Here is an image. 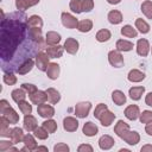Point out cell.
<instances>
[{
  "instance_id": "obj_1",
  "label": "cell",
  "mask_w": 152,
  "mask_h": 152,
  "mask_svg": "<svg viewBox=\"0 0 152 152\" xmlns=\"http://www.w3.org/2000/svg\"><path fill=\"white\" fill-rule=\"evenodd\" d=\"M0 28V61L4 72L18 71V68L28 58L37 55L44 44L31 38L27 15L18 11L5 15L1 11Z\"/></svg>"
},
{
  "instance_id": "obj_2",
  "label": "cell",
  "mask_w": 152,
  "mask_h": 152,
  "mask_svg": "<svg viewBox=\"0 0 152 152\" xmlns=\"http://www.w3.org/2000/svg\"><path fill=\"white\" fill-rule=\"evenodd\" d=\"M108 62L114 68H121V66H124V63H125L122 55L118 50L109 51V53H108Z\"/></svg>"
},
{
  "instance_id": "obj_3",
  "label": "cell",
  "mask_w": 152,
  "mask_h": 152,
  "mask_svg": "<svg viewBox=\"0 0 152 152\" xmlns=\"http://www.w3.org/2000/svg\"><path fill=\"white\" fill-rule=\"evenodd\" d=\"M49 56L46 52H43V51H39L36 57H34V62H36V65L37 68L40 70V71H46L50 62H49Z\"/></svg>"
},
{
  "instance_id": "obj_4",
  "label": "cell",
  "mask_w": 152,
  "mask_h": 152,
  "mask_svg": "<svg viewBox=\"0 0 152 152\" xmlns=\"http://www.w3.org/2000/svg\"><path fill=\"white\" fill-rule=\"evenodd\" d=\"M61 19H62L63 26H65L66 28H77L78 20L72 14H70L68 12H63L61 15Z\"/></svg>"
},
{
  "instance_id": "obj_5",
  "label": "cell",
  "mask_w": 152,
  "mask_h": 152,
  "mask_svg": "<svg viewBox=\"0 0 152 152\" xmlns=\"http://www.w3.org/2000/svg\"><path fill=\"white\" fill-rule=\"evenodd\" d=\"M90 108H91L90 102H78L75 106V114L77 118H86L88 116Z\"/></svg>"
},
{
  "instance_id": "obj_6",
  "label": "cell",
  "mask_w": 152,
  "mask_h": 152,
  "mask_svg": "<svg viewBox=\"0 0 152 152\" xmlns=\"http://www.w3.org/2000/svg\"><path fill=\"white\" fill-rule=\"evenodd\" d=\"M37 112L42 118H45V119H50V118H52L55 115V108L52 106H50V104H46L45 102L38 104Z\"/></svg>"
},
{
  "instance_id": "obj_7",
  "label": "cell",
  "mask_w": 152,
  "mask_h": 152,
  "mask_svg": "<svg viewBox=\"0 0 152 152\" xmlns=\"http://www.w3.org/2000/svg\"><path fill=\"white\" fill-rule=\"evenodd\" d=\"M63 51H64V46L57 44V45H49L45 50V52L48 53V56L50 58H59L62 57L63 55Z\"/></svg>"
},
{
  "instance_id": "obj_8",
  "label": "cell",
  "mask_w": 152,
  "mask_h": 152,
  "mask_svg": "<svg viewBox=\"0 0 152 152\" xmlns=\"http://www.w3.org/2000/svg\"><path fill=\"white\" fill-rule=\"evenodd\" d=\"M150 51V43L147 39H139L137 42V53L141 57H146Z\"/></svg>"
},
{
  "instance_id": "obj_9",
  "label": "cell",
  "mask_w": 152,
  "mask_h": 152,
  "mask_svg": "<svg viewBox=\"0 0 152 152\" xmlns=\"http://www.w3.org/2000/svg\"><path fill=\"white\" fill-rule=\"evenodd\" d=\"M28 97H30V100H31V102L33 103V104H40V103H44L46 100H48V94H46V91H43V90H37V91H34L33 94H31V95H28Z\"/></svg>"
},
{
  "instance_id": "obj_10",
  "label": "cell",
  "mask_w": 152,
  "mask_h": 152,
  "mask_svg": "<svg viewBox=\"0 0 152 152\" xmlns=\"http://www.w3.org/2000/svg\"><path fill=\"white\" fill-rule=\"evenodd\" d=\"M64 50L70 53V55H75L77 51H78V48H80V44L75 39V38H66L65 43H64Z\"/></svg>"
},
{
  "instance_id": "obj_11",
  "label": "cell",
  "mask_w": 152,
  "mask_h": 152,
  "mask_svg": "<svg viewBox=\"0 0 152 152\" xmlns=\"http://www.w3.org/2000/svg\"><path fill=\"white\" fill-rule=\"evenodd\" d=\"M63 128L66 132H75L78 128V121L77 119L72 118V116H66L63 120Z\"/></svg>"
},
{
  "instance_id": "obj_12",
  "label": "cell",
  "mask_w": 152,
  "mask_h": 152,
  "mask_svg": "<svg viewBox=\"0 0 152 152\" xmlns=\"http://www.w3.org/2000/svg\"><path fill=\"white\" fill-rule=\"evenodd\" d=\"M23 142H24V147L21 148V151H34L37 148V142L33 138L32 134H26L23 138Z\"/></svg>"
},
{
  "instance_id": "obj_13",
  "label": "cell",
  "mask_w": 152,
  "mask_h": 152,
  "mask_svg": "<svg viewBox=\"0 0 152 152\" xmlns=\"http://www.w3.org/2000/svg\"><path fill=\"white\" fill-rule=\"evenodd\" d=\"M37 127H38L37 119L33 115H31V114L25 115V118H24V128L27 132H33Z\"/></svg>"
},
{
  "instance_id": "obj_14",
  "label": "cell",
  "mask_w": 152,
  "mask_h": 152,
  "mask_svg": "<svg viewBox=\"0 0 152 152\" xmlns=\"http://www.w3.org/2000/svg\"><path fill=\"white\" fill-rule=\"evenodd\" d=\"M140 115V110H139V107L137 104H129L126 109H125V116L128 119V120H137Z\"/></svg>"
},
{
  "instance_id": "obj_15",
  "label": "cell",
  "mask_w": 152,
  "mask_h": 152,
  "mask_svg": "<svg viewBox=\"0 0 152 152\" xmlns=\"http://www.w3.org/2000/svg\"><path fill=\"white\" fill-rule=\"evenodd\" d=\"M1 114H2V116H5L10 121V124L14 125V124H18V121H19V114L12 107L6 108L4 112H1Z\"/></svg>"
},
{
  "instance_id": "obj_16",
  "label": "cell",
  "mask_w": 152,
  "mask_h": 152,
  "mask_svg": "<svg viewBox=\"0 0 152 152\" xmlns=\"http://www.w3.org/2000/svg\"><path fill=\"white\" fill-rule=\"evenodd\" d=\"M121 139H124L128 145H137L140 141V135L135 131H128Z\"/></svg>"
},
{
  "instance_id": "obj_17",
  "label": "cell",
  "mask_w": 152,
  "mask_h": 152,
  "mask_svg": "<svg viewBox=\"0 0 152 152\" xmlns=\"http://www.w3.org/2000/svg\"><path fill=\"white\" fill-rule=\"evenodd\" d=\"M99 120H100V122H101V125L102 126H104V127H108V126H110L112 125V122L115 120V114L114 113H112L109 109H107L100 118H99Z\"/></svg>"
},
{
  "instance_id": "obj_18",
  "label": "cell",
  "mask_w": 152,
  "mask_h": 152,
  "mask_svg": "<svg viewBox=\"0 0 152 152\" xmlns=\"http://www.w3.org/2000/svg\"><path fill=\"white\" fill-rule=\"evenodd\" d=\"M128 131H129V125L126 124L124 120H119L116 122V125L114 126V132L120 138H122L126 134V132H128Z\"/></svg>"
},
{
  "instance_id": "obj_19",
  "label": "cell",
  "mask_w": 152,
  "mask_h": 152,
  "mask_svg": "<svg viewBox=\"0 0 152 152\" xmlns=\"http://www.w3.org/2000/svg\"><path fill=\"white\" fill-rule=\"evenodd\" d=\"M114 142H115L114 139L110 135H107V134L102 135L99 139V146H100L101 150H109V148H112L114 146Z\"/></svg>"
},
{
  "instance_id": "obj_20",
  "label": "cell",
  "mask_w": 152,
  "mask_h": 152,
  "mask_svg": "<svg viewBox=\"0 0 152 152\" xmlns=\"http://www.w3.org/2000/svg\"><path fill=\"white\" fill-rule=\"evenodd\" d=\"M82 132H83V134L87 135V137H94V135L97 134L99 128H97V126H96L95 124H93L91 121H88V122H86V124L83 125Z\"/></svg>"
},
{
  "instance_id": "obj_21",
  "label": "cell",
  "mask_w": 152,
  "mask_h": 152,
  "mask_svg": "<svg viewBox=\"0 0 152 152\" xmlns=\"http://www.w3.org/2000/svg\"><path fill=\"white\" fill-rule=\"evenodd\" d=\"M34 64H36V62H34V59L33 58H28V59H26L19 68H18V74L19 75H25V74H27V72H30L31 70H32V68L34 66Z\"/></svg>"
},
{
  "instance_id": "obj_22",
  "label": "cell",
  "mask_w": 152,
  "mask_h": 152,
  "mask_svg": "<svg viewBox=\"0 0 152 152\" xmlns=\"http://www.w3.org/2000/svg\"><path fill=\"white\" fill-rule=\"evenodd\" d=\"M59 71H61V69L57 63H50L46 69V75L50 80H57L59 76Z\"/></svg>"
},
{
  "instance_id": "obj_23",
  "label": "cell",
  "mask_w": 152,
  "mask_h": 152,
  "mask_svg": "<svg viewBox=\"0 0 152 152\" xmlns=\"http://www.w3.org/2000/svg\"><path fill=\"white\" fill-rule=\"evenodd\" d=\"M23 138H24V133H23V129H21V128H19V127H13V128L11 129L10 139H11L14 144L23 142Z\"/></svg>"
},
{
  "instance_id": "obj_24",
  "label": "cell",
  "mask_w": 152,
  "mask_h": 152,
  "mask_svg": "<svg viewBox=\"0 0 152 152\" xmlns=\"http://www.w3.org/2000/svg\"><path fill=\"white\" fill-rule=\"evenodd\" d=\"M127 78H128V81L134 82V83H137V82H141L142 80H145V74H144L142 71L138 70V69H132V70L128 72Z\"/></svg>"
},
{
  "instance_id": "obj_25",
  "label": "cell",
  "mask_w": 152,
  "mask_h": 152,
  "mask_svg": "<svg viewBox=\"0 0 152 152\" xmlns=\"http://www.w3.org/2000/svg\"><path fill=\"white\" fill-rule=\"evenodd\" d=\"M11 129H12V128H10V121H8L5 116L1 115V118H0V135H1V137H7V138H10Z\"/></svg>"
},
{
  "instance_id": "obj_26",
  "label": "cell",
  "mask_w": 152,
  "mask_h": 152,
  "mask_svg": "<svg viewBox=\"0 0 152 152\" xmlns=\"http://www.w3.org/2000/svg\"><path fill=\"white\" fill-rule=\"evenodd\" d=\"M61 42V34L55 31H49L45 36V43L48 45H57Z\"/></svg>"
},
{
  "instance_id": "obj_27",
  "label": "cell",
  "mask_w": 152,
  "mask_h": 152,
  "mask_svg": "<svg viewBox=\"0 0 152 152\" xmlns=\"http://www.w3.org/2000/svg\"><path fill=\"white\" fill-rule=\"evenodd\" d=\"M107 18H108V21H109L110 24H113V25H118V24H120V23L122 21V14H121V12L118 11V10L110 11V12L108 13Z\"/></svg>"
},
{
  "instance_id": "obj_28",
  "label": "cell",
  "mask_w": 152,
  "mask_h": 152,
  "mask_svg": "<svg viewBox=\"0 0 152 152\" xmlns=\"http://www.w3.org/2000/svg\"><path fill=\"white\" fill-rule=\"evenodd\" d=\"M112 100L116 106H122L126 103V95L121 90H114L112 93Z\"/></svg>"
},
{
  "instance_id": "obj_29",
  "label": "cell",
  "mask_w": 152,
  "mask_h": 152,
  "mask_svg": "<svg viewBox=\"0 0 152 152\" xmlns=\"http://www.w3.org/2000/svg\"><path fill=\"white\" fill-rule=\"evenodd\" d=\"M46 94H48V100H49L50 103L55 104V103L59 102L61 94H59V91L57 89H55V88H48L46 89Z\"/></svg>"
},
{
  "instance_id": "obj_30",
  "label": "cell",
  "mask_w": 152,
  "mask_h": 152,
  "mask_svg": "<svg viewBox=\"0 0 152 152\" xmlns=\"http://www.w3.org/2000/svg\"><path fill=\"white\" fill-rule=\"evenodd\" d=\"M133 49V43L132 42H128L126 39H119L116 42V50L118 51H124V52H127V51H131Z\"/></svg>"
},
{
  "instance_id": "obj_31",
  "label": "cell",
  "mask_w": 152,
  "mask_h": 152,
  "mask_svg": "<svg viewBox=\"0 0 152 152\" xmlns=\"http://www.w3.org/2000/svg\"><path fill=\"white\" fill-rule=\"evenodd\" d=\"M145 93V88L144 87H132L128 91L129 97L134 101H138L141 99V95Z\"/></svg>"
},
{
  "instance_id": "obj_32",
  "label": "cell",
  "mask_w": 152,
  "mask_h": 152,
  "mask_svg": "<svg viewBox=\"0 0 152 152\" xmlns=\"http://www.w3.org/2000/svg\"><path fill=\"white\" fill-rule=\"evenodd\" d=\"M93 28V21L90 19H83L81 21H78V25H77V30L80 32H89L90 30Z\"/></svg>"
},
{
  "instance_id": "obj_33",
  "label": "cell",
  "mask_w": 152,
  "mask_h": 152,
  "mask_svg": "<svg viewBox=\"0 0 152 152\" xmlns=\"http://www.w3.org/2000/svg\"><path fill=\"white\" fill-rule=\"evenodd\" d=\"M11 96H12L13 101L18 103V102H20V101H23V100L26 99V91H25L23 88H20V89H14V90L11 93Z\"/></svg>"
},
{
  "instance_id": "obj_34",
  "label": "cell",
  "mask_w": 152,
  "mask_h": 152,
  "mask_svg": "<svg viewBox=\"0 0 152 152\" xmlns=\"http://www.w3.org/2000/svg\"><path fill=\"white\" fill-rule=\"evenodd\" d=\"M14 142L11 140H1L0 141V152H10V151H13V152H17L18 148L17 147H13Z\"/></svg>"
},
{
  "instance_id": "obj_35",
  "label": "cell",
  "mask_w": 152,
  "mask_h": 152,
  "mask_svg": "<svg viewBox=\"0 0 152 152\" xmlns=\"http://www.w3.org/2000/svg\"><path fill=\"white\" fill-rule=\"evenodd\" d=\"M121 34L125 36V37H128V38H135L138 32H137L135 28H133V26L125 25L124 27H121Z\"/></svg>"
},
{
  "instance_id": "obj_36",
  "label": "cell",
  "mask_w": 152,
  "mask_h": 152,
  "mask_svg": "<svg viewBox=\"0 0 152 152\" xmlns=\"http://www.w3.org/2000/svg\"><path fill=\"white\" fill-rule=\"evenodd\" d=\"M110 36H112V34H110V31H109V30L102 28V30L97 31V33H96V40L100 42V43H104V42L109 40Z\"/></svg>"
},
{
  "instance_id": "obj_37",
  "label": "cell",
  "mask_w": 152,
  "mask_h": 152,
  "mask_svg": "<svg viewBox=\"0 0 152 152\" xmlns=\"http://www.w3.org/2000/svg\"><path fill=\"white\" fill-rule=\"evenodd\" d=\"M141 12L147 19H152V1L146 0L141 4Z\"/></svg>"
},
{
  "instance_id": "obj_38",
  "label": "cell",
  "mask_w": 152,
  "mask_h": 152,
  "mask_svg": "<svg viewBox=\"0 0 152 152\" xmlns=\"http://www.w3.org/2000/svg\"><path fill=\"white\" fill-rule=\"evenodd\" d=\"M135 27H137L138 31L141 32V33H148V32H150V25H148L145 20H142L141 18H138V19L135 20Z\"/></svg>"
},
{
  "instance_id": "obj_39",
  "label": "cell",
  "mask_w": 152,
  "mask_h": 152,
  "mask_svg": "<svg viewBox=\"0 0 152 152\" xmlns=\"http://www.w3.org/2000/svg\"><path fill=\"white\" fill-rule=\"evenodd\" d=\"M27 23L31 27H42L43 26V19L37 14H33V15L28 17Z\"/></svg>"
},
{
  "instance_id": "obj_40",
  "label": "cell",
  "mask_w": 152,
  "mask_h": 152,
  "mask_svg": "<svg viewBox=\"0 0 152 152\" xmlns=\"http://www.w3.org/2000/svg\"><path fill=\"white\" fill-rule=\"evenodd\" d=\"M42 126H43L49 133H53V132H56V129H57V122H56L55 120H52L51 118L48 119V120H45V121L42 124Z\"/></svg>"
},
{
  "instance_id": "obj_41",
  "label": "cell",
  "mask_w": 152,
  "mask_h": 152,
  "mask_svg": "<svg viewBox=\"0 0 152 152\" xmlns=\"http://www.w3.org/2000/svg\"><path fill=\"white\" fill-rule=\"evenodd\" d=\"M18 107H19L20 112H21L23 114H25V115L32 113V104H30L26 100H23V101L18 102Z\"/></svg>"
},
{
  "instance_id": "obj_42",
  "label": "cell",
  "mask_w": 152,
  "mask_h": 152,
  "mask_svg": "<svg viewBox=\"0 0 152 152\" xmlns=\"http://www.w3.org/2000/svg\"><path fill=\"white\" fill-rule=\"evenodd\" d=\"M2 81L7 84V86H13L17 83V76H14L13 72H5L2 76Z\"/></svg>"
},
{
  "instance_id": "obj_43",
  "label": "cell",
  "mask_w": 152,
  "mask_h": 152,
  "mask_svg": "<svg viewBox=\"0 0 152 152\" xmlns=\"http://www.w3.org/2000/svg\"><path fill=\"white\" fill-rule=\"evenodd\" d=\"M33 133H34V137L36 138H38V139H40V140H45L48 137H49V132L42 126V127H37L34 131H33Z\"/></svg>"
},
{
  "instance_id": "obj_44",
  "label": "cell",
  "mask_w": 152,
  "mask_h": 152,
  "mask_svg": "<svg viewBox=\"0 0 152 152\" xmlns=\"http://www.w3.org/2000/svg\"><path fill=\"white\" fill-rule=\"evenodd\" d=\"M69 7L75 13L83 12V10H82V0H71L70 4H69Z\"/></svg>"
},
{
  "instance_id": "obj_45",
  "label": "cell",
  "mask_w": 152,
  "mask_h": 152,
  "mask_svg": "<svg viewBox=\"0 0 152 152\" xmlns=\"http://www.w3.org/2000/svg\"><path fill=\"white\" fill-rule=\"evenodd\" d=\"M139 119L141 124H147L152 121V110H142V113H140L139 115Z\"/></svg>"
},
{
  "instance_id": "obj_46",
  "label": "cell",
  "mask_w": 152,
  "mask_h": 152,
  "mask_svg": "<svg viewBox=\"0 0 152 152\" xmlns=\"http://www.w3.org/2000/svg\"><path fill=\"white\" fill-rule=\"evenodd\" d=\"M108 109V107H107V104H104V103H99L96 107H95V110H94V116L96 118V119H99L106 110Z\"/></svg>"
},
{
  "instance_id": "obj_47",
  "label": "cell",
  "mask_w": 152,
  "mask_h": 152,
  "mask_svg": "<svg viewBox=\"0 0 152 152\" xmlns=\"http://www.w3.org/2000/svg\"><path fill=\"white\" fill-rule=\"evenodd\" d=\"M15 7L18 8V11H25L31 6L28 4V0H15Z\"/></svg>"
},
{
  "instance_id": "obj_48",
  "label": "cell",
  "mask_w": 152,
  "mask_h": 152,
  "mask_svg": "<svg viewBox=\"0 0 152 152\" xmlns=\"http://www.w3.org/2000/svg\"><path fill=\"white\" fill-rule=\"evenodd\" d=\"M94 8V0H82L83 12H90Z\"/></svg>"
},
{
  "instance_id": "obj_49",
  "label": "cell",
  "mask_w": 152,
  "mask_h": 152,
  "mask_svg": "<svg viewBox=\"0 0 152 152\" xmlns=\"http://www.w3.org/2000/svg\"><path fill=\"white\" fill-rule=\"evenodd\" d=\"M21 88H23L28 95H31V94H33L34 91L38 90L37 87H36L34 84H31V83H23V84H21Z\"/></svg>"
},
{
  "instance_id": "obj_50",
  "label": "cell",
  "mask_w": 152,
  "mask_h": 152,
  "mask_svg": "<svg viewBox=\"0 0 152 152\" xmlns=\"http://www.w3.org/2000/svg\"><path fill=\"white\" fill-rule=\"evenodd\" d=\"M69 146L64 142H58L57 145L53 146V151L55 152H69Z\"/></svg>"
},
{
  "instance_id": "obj_51",
  "label": "cell",
  "mask_w": 152,
  "mask_h": 152,
  "mask_svg": "<svg viewBox=\"0 0 152 152\" xmlns=\"http://www.w3.org/2000/svg\"><path fill=\"white\" fill-rule=\"evenodd\" d=\"M77 151L78 152H93V147L88 144H82V145L78 146Z\"/></svg>"
},
{
  "instance_id": "obj_52",
  "label": "cell",
  "mask_w": 152,
  "mask_h": 152,
  "mask_svg": "<svg viewBox=\"0 0 152 152\" xmlns=\"http://www.w3.org/2000/svg\"><path fill=\"white\" fill-rule=\"evenodd\" d=\"M8 107H11L10 103H8V101L5 100V99H2V100L0 101V112H4V110H5L6 108H8Z\"/></svg>"
},
{
  "instance_id": "obj_53",
  "label": "cell",
  "mask_w": 152,
  "mask_h": 152,
  "mask_svg": "<svg viewBox=\"0 0 152 152\" xmlns=\"http://www.w3.org/2000/svg\"><path fill=\"white\" fill-rule=\"evenodd\" d=\"M145 103H146L147 106L152 107V91L146 95V97H145Z\"/></svg>"
},
{
  "instance_id": "obj_54",
  "label": "cell",
  "mask_w": 152,
  "mask_h": 152,
  "mask_svg": "<svg viewBox=\"0 0 152 152\" xmlns=\"http://www.w3.org/2000/svg\"><path fill=\"white\" fill-rule=\"evenodd\" d=\"M145 132H146L148 135H152V121H150V122H147V124H146Z\"/></svg>"
},
{
  "instance_id": "obj_55",
  "label": "cell",
  "mask_w": 152,
  "mask_h": 152,
  "mask_svg": "<svg viewBox=\"0 0 152 152\" xmlns=\"http://www.w3.org/2000/svg\"><path fill=\"white\" fill-rule=\"evenodd\" d=\"M140 151L141 152H152V145H144Z\"/></svg>"
},
{
  "instance_id": "obj_56",
  "label": "cell",
  "mask_w": 152,
  "mask_h": 152,
  "mask_svg": "<svg viewBox=\"0 0 152 152\" xmlns=\"http://www.w3.org/2000/svg\"><path fill=\"white\" fill-rule=\"evenodd\" d=\"M36 151H45V152H48V147H45V146H37Z\"/></svg>"
},
{
  "instance_id": "obj_57",
  "label": "cell",
  "mask_w": 152,
  "mask_h": 152,
  "mask_svg": "<svg viewBox=\"0 0 152 152\" xmlns=\"http://www.w3.org/2000/svg\"><path fill=\"white\" fill-rule=\"evenodd\" d=\"M120 1H121V0H107V2L110 4V5H118Z\"/></svg>"
},
{
  "instance_id": "obj_58",
  "label": "cell",
  "mask_w": 152,
  "mask_h": 152,
  "mask_svg": "<svg viewBox=\"0 0 152 152\" xmlns=\"http://www.w3.org/2000/svg\"><path fill=\"white\" fill-rule=\"evenodd\" d=\"M38 2H39V0H28L30 6H34V5H37Z\"/></svg>"
}]
</instances>
